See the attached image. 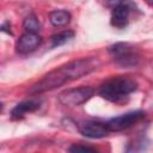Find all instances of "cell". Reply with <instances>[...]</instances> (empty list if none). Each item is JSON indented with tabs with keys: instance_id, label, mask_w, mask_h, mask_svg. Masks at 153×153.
<instances>
[{
	"instance_id": "obj_6",
	"label": "cell",
	"mask_w": 153,
	"mask_h": 153,
	"mask_svg": "<svg viewBox=\"0 0 153 153\" xmlns=\"http://www.w3.org/2000/svg\"><path fill=\"white\" fill-rule=\"evenodd\" d=\"M143 117H145L143 111H140V110L131 111V112H127L124 115H121V116H117V117L109 120L106 122V126H108L110 131H121V130L130 128L131 126L137 123Z\"/></svg>"
},
{
	"instance_id": "obj_12",
	"label": "cell",
	"mask_w": 153,
	"mask_h": 153,
	"mask_svg": "<svg viewBox=\"0 0 153 153\" xmlns=\"http://www.w3.org/2000/svg\"><path fill=\"white\" fill-rule=\"evenodd\" d=\"M23 27L26 30V32H38L41 24L35 14H29L23 22Z\"/></svg>"
},
{
	"instance_id": "obj_2",
	"label": "cell",
	"mask_w": 153,
	"mask_h": 153,
	"mask_svg": "<svg viewBox=\"0 0 153 153\" xmlns=\"http://www.w3.org/2000/svg\"><path fill=\"white\" fill-rule=\"evenodd\" d=\"M137 87L135 80L128 76H116L109 79L99 87V94L112 103L123 102L131 92H134Z\"/></svg>"
},
{
	"instance_id": "obj_7",
	"label": "cell",
	"mask_w": 153,
	"mask_h": 153,
	"mask_svg": "<svg viewBox=\"0 0 153 153\" xmlns=\"http://www.w3.org/2000/svg\"><path fill=\"white\" fill-rule=\"evenodd\" d=\"M79 131L90 139H100L106 135H109L110 130L106 126V123L99 122V121H82L78 124Z\"/></svg>"
},
{
	"instance_id": "obj_11",
	"label": "cell",
	"mask_w": 153,
	"mask_h": 153,
	"mask_svg": "<svg viewBox=\"0 0 153 153\" xmlns=\"http://www.w3.org/2000/svg\"><path fill=\"white\" fill-rule=\"evenodd\" d=\"M73 36H74V32L72 30H66V31L55 33L51 36V45L53 47L62 45V44L67 43L71 38H73Z\"/></svg>"
},
{
	"instance_id": "obj_8",
	"label": "cell",
	"mask_w": 153,
	"mask_h": 153,
	"mask_svg": "<svg viewBox=\"0 0 153 153\" xmlns=\"http://www.w3.org/2000/svg\"><path fill=\"white\" fill-rule=\"evenodd\" d=\"M41 44L42 37L37 32H25L18 38L16 43V49L19 54L26 55L35 51Z\"/></svg>"
},
{
	"instance_id": "obj_9",
	"label": "cell",
	"mask_w": 153,
	"mask_h": 153,
	"mask_svg": "<svg viewBox=\"0 0 153 153\" xmlns=\"http://www.w3.org/2000/svg\"><path fill=\"white\" fill-rule=\"evenodd\" d=\"M39 108V103L36 100H24L19 104H17L11 112V117L13 120H20L25 116L27 112H33Z\"/></svg>"
},
{
	"instance_id": "obj_10",
	"label": "cell",
	"mask_w": 153,
	"mask_h": 153,
	"mask_svg": "<svg viewBox=\"0 0 153 153\" xmlns=\"http://www.w3.org/2000/svg\"><path fill=\"white\" fill-rule=\"evenodd\" d=\"M49 20L51 25L56 27L66 26L71 22V13L66 10H55L49 13Z\"/></svg>"
},
{
	"instance_id": "obj_14",
	"label": "cell",
	"mask_w": 153,
	"mask_h": 153,
	"mask_svg": "<svg viewBox=\"0 0 153 153\" xmlns=\"http://www.w3.org/2000/svg\"><path fill=\"white\" fill-rule=\"evenodd\" d=\"M2 109H4V105H2V103H0V112L2 111Z\"/></svg>"
},
{
	"instance_id": "obj_5",
	"label": "cell",
	"mask_w": 153,
	"mask_h": 153,
	"mask_svg": "<svg viewBox=\"0 0 153 153\" xmlns=\"http://www.w3.org/2000/svg\"><path fill=\"white\" fill-rule=\"evenodd\" d=\"M94 94V90L90 86H81L75 88H69L66 91H62L57 99L62 105L66 106H76L80 104H84L87 102L92 96Z\"/></svg>"
},
{
	"instance_id": "obj_13",
	"label": "cell",
	"mask_w": 153,
	"mask_h": 153,
	"mask_svg": "<svg viewBox=\"0 0 153 153\" xmlns=\"http://www.w3.org/2000/svg\"><path fill=\"white\" fill-rule=\"evenodd\" d=\"M69 152H97L96 148L88 147V146H81V145H73L68 149Z\"/></svg>"
},
{
	"instance_id": "obj_4",
	"label": "cell",
	"mask_w": 153,
	"mask_h": 153,
	"mask_svg": "<svg viewBox=\"0 0 153 153\" xmlns=\"http://www.w3.org/2000/svg\"><path fill=\"white\" fill-rule=\"evenodd\" d=\"M108 6L111 8V25L118 29L128 25L131 12L136 10V5L130 0H108Z\"/></svg>"
},
{
	"instance_id": "obj_3",
	"label": "cell",
	"mask_w": 153,
	"mask_h": 153,
	"mask_svg": "<svg viewBox=\"0 0 153 153\" xmlns=\"http://www.w3.org/2000/svg\"><path fill=\"white\" fill-rule=\"evenodd\" d=\"M109 53L114 57L115 62L124 68L135 67L140 62L139 53L129 43H124V42L115 43L109 48Z\"/></svg>"
},
{
	"instance_id": "obj_1",
	"label": "cell",
	"mask_w": 153,
	"mask_h": 153,
	"mask_svg": "<svg viewBox=\"0 0 153 153\" xmlns=\"http://www.w3.org/2000/svg\"><path fill=\"white\" fill-rule=\"evenodd\" d=\"M100 65V61L94 56L82 57L74 61H71L51 72L45 74L39 81L31 86L29 90L30 94H39L47 91H51L57 88L66 82L72 80H76L84 75L90 74L91 72L96 71Z\"/></svg>"
},
{
	"instance_id": "obj_15",
	"label": "cell",
	"mask_w": 153,
	"mask_h": 153,
	"mask_svg": "<svg viewBox=\"0 0 153 153\" xmlns=\"http://www.w3.org/2000/svg\"><path fill=\"white\" fill-rule=\"evenodd\" d=\"M147 2H148V5H149V6L152 5V0H147Z\"/></svg>"
}]
</instances>
